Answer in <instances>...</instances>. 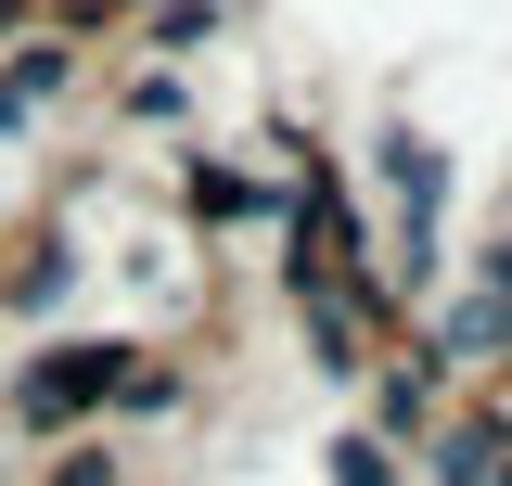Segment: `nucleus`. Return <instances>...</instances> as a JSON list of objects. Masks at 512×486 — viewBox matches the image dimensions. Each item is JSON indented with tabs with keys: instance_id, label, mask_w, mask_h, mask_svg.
Returning a JSON list of instances; mask_svg holds the SVG:
<instances>
[{
	"instance_id": "4",
	"label": "nucleus",
	"mask_w": 512,
	"mask_h": 486,
	"mask_svg": "<svg viewBox=\"0 0 512 486\" xmlns=\"http://www.w3.org/2000/svg\"><path fill=\"white\" fill-rule=\"evenodd\" d=\"M192 205H205V218H256V192L231 180V167H205V180H192Z\"/></svg>"
},
{
	"instance_id": "2",
	"label": "nucleus",
	"mask_w": 512,
	"mask_h": 486,
	"mask_svg": "<svg viewBox=\"0 0 512 486\" xmlns=\"http://www.w3.org/2000/svg\"><path fill=\"white\" fill-rule=\"evenodd\" d=\"M52 90H64V52H13V64H0V116H13V128L39 116Z\"/></svg>"
},
{
	"instance_id": "5",
	"label": "nucleus",
	"mask_w": 512,
	"mask_h": 486,
	"mask_svg": "<svg viewBox=\"0 0 512 486\" xmlns=\"http://www.w3.org/2000/svg\"><path fill=\"white\" fill-rule=\"evenodd\" d=\"M64 486H116V474H90V461H77V474H64Z\"/></svg>"
},
{
	"instance_id": "3",
	"label": "nucleus",
	"mask_w": 512,
	"mask_h": 486,
	"mask_svg": "<svg viewBox=\"0 0 512 486\" xmlns=\"http://www.w3.org/2000/svg\"><path fill=\"white\" fill-rule=\"evenodd\" d=\"M448 474H474V486H512V448H500V435H461V448H448Z\"/></svg>"
},
{
	"instance_id": "1",
	"label": "nucleus",
	"mask_w": 512,
	"mask_h": 486,
	"mask_svg": "<svg viewBox=\"0 0 512 486\" xmlns=\"http://www.w3.org/2000/svg\"><path fill=\"white\" fill-rule=\"evenodd\" d=\"M103 384H141V371H128L116 346H64V359H39V384H26V423H77Z\"/></svg>"
}]
</instances>
